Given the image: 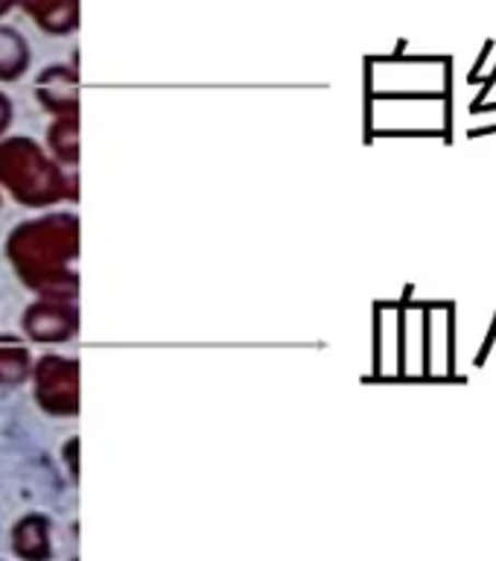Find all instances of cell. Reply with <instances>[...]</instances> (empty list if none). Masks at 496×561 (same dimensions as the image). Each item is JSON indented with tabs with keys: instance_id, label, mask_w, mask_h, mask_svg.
Segmentation results:
<instances>
[{
	"instance_id": "3957f363",
	"label": "cell",
	"mask_w": 496,
	"mask_h": 561,
	"mask_svg": "<svg viewBox=\"0 0 496 561\" xmlns=\"http://www.w3.org/2000/svg\"><path fill=\"white\" fill-rule=\"evenodd\" d=\"M9 7H12V0H0V12H7Z\"/></svg>"
},
{
	"instance_id": "6da1fadb",
	"label": "cell",
	"mask_w": 496,
	"mask_h": 561,
	"mask_svg": "<svg viewBox=\"0 0 496 561\" xmlns=\"http://www.w3.org/2000/svg\"><path fill=\"white\" fill-rule=\"evenodd\" d=\"M26 61H30V53H26L24 38L15 30L0 26V79H18Z\"/></svg>"
},
{
	"instance_id": "7a4b0ae2",
	"label": "cell",
	"mask_w": 496,
	"mask_h": 561,
	"mask_svg": "<svg viewBox=\"0 0 496 561\" xmlns=\"http://www.w3.org/2000/svg\"><path fill=\"white\" fill-rule=\"evenodd\" d=\"M494 342H496V316H494V324H491V331H488V340L482 342V351L476 354V359H473V366L482 368L485 363H488V354H491V348H494Z\"/></svg>"
}]
</instances>
